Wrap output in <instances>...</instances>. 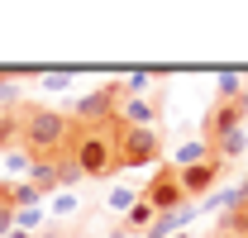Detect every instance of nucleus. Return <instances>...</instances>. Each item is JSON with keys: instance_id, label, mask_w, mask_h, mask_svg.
I'll return each instance as SVG.
<instances>
[{"instance_id": "nucleus-2", "label": "nucleus", "mask_w": 248, "mask_h": 238, "mask_svg": "<svg viewBox=\"0 0 248 238\" xmlns=\"http://www.w3.org/2000/svg\"><path fill=\"white\" fill-rule=\"evenodd\" d=\"M72 162H77L81 177H91V181L115 177V172H120V157H115V124H95V129H81V124H77Z\"/></svg>"}, {"instance_id": "nucleus-9", "label": "nucleus", "mask_w": 248, "mask_h": 238, "mask_svg": "<svg viewBox=\"0 0 248 238\" xmlns=\"http://www.w3.org/2000/svg\"><path fill=\"white\" fill-rule=\"evenodd\" d=\"M153 219H157V209H153V205H143V200H134V205H129V219L120 224V234H139V229H148Z\"/></svg>"}, {"instance_id": "nucleus-5", "label": "nucleus", "mask_w": 248, "mask_h": 238, "mask_svg": "<svg viewBox=\"0 0 248 238\" xmlns=\"http://www.w3.org/2000/svg\"><path fill=\"white\" fill-rule=\"evenodd\" d=\"M139 200H143V205H153L157 214H177V209L186 205V191H182V172H177L172 162H162V167L153 172V181H148V186L139 191Z\"/></svg>"}, {"instance_id": "nucleus-8", "label": "nucleus", "mask_w": 248, "mask_h": 238, "mask_svg": "<svg viewBox=\"0 0 248 238\" xmlns=\"http://www.w3.org/2000/svg\"><path fill=\"white\" fill-rule=\"evenodd\" d=\"M215 238H248V195H239L234 205L224 209V219H219Z\"/></svg>"}, {"instance_id": "nucleus-13", "label": "nucleus", "mask_w": 248, "mask_h": 238, "mask_svg": "<svg viewBox=\"0 0 248 238\" xmlns=\"http://www.w3.org/2000/svg\"><path fill=\"white\" fill-rule=\"evenodd\" d=\"M177 238H186V234H177Z\"/></svg>"}, {"instance_id": "nucleus-4", "label": "nucleus", "mask_w": 248, "mask_h": 238, "mask_svg": "<svg viewBox=\"0 0 248 238\" xmlns=\"http://www.w3.org/2000/svg\"><path fill=\"white\" fill-rule=\"evenodd\" d=\"M124 90L129 86H120V81H110V86H100V90H91V95H81L77 100V124L81 129H95V124H115L120 119V110H124Z\"/></svg>"}, {"instance_id": "nucleus-6", "label": "nucleus", "mask_w": 248, "mask_h": 238, "mask_svg": "<svg viewBox=\"0 0 248 238\" xmlns=\"http://www.w3.org/2000/svg\"><path fill=\"white\" fill-rule=\"evenodd\" d=\"M224 157H205V162H191V167H177L182 172V191H186V200H196V195H210V186H219V177H224Z\"/></svg>"}, {"instance_id": "nucleus-7", "label": "nucleus", "mask_w": 248, "mask_h": 238, "mask_svg": "<svg viewBox=\"0 0 248 238\" xmlns=\"http://www.w3.org/2000/svg\"><path fill=\"white\" fill-rule=\"evenodd\" d=\"M244 105L239 100H215V110L205 115V143H219V138H229V134H239L244 129Z\"/></svg>"}, {"instance_id": "nucleus-10", "label": "nucleus", "mask_w": 248, "mask_h": 238, "mask_svg": "<svg viewBox=\"0 0 248 238\" xmlns=\"http://www.w3.org/2000/svg\"><path fill=\"white\" fill-rule=\"evenodd\" d=\"M210 152H215V157H224V162L244 157V129H239V134H229V138H219V143H210Z\"/></svg>"}, {"instance_id": "nucleus-1", "label": "nucleus", "mask_w": 248, "mask_h": 238, "mask_svg": "<svg viewBox=\"0 0 248 238\" xmlns=\"http://www.w3.org/2000/svg\"><path fill=\"white\" fill-rule=\"evenodd\" d=\"M72 138H77V119L67 110H43V105H19V148L33 162H58L72 157Z\"/></svg>"}, {"instance_id": "nucleus-12", "label": "nucleus", "mask_w": 248, "mask_h": 238, "mask_svg": "<svg viewBox=\"0 0 248 238\" xmlns=\"http://www.w3.org/2000/svg\"><path fill=\"white\" fill-rule=\"evenodd\" d=\"M244 195H248V186H244Z\"/></svg>"}, {"instance_id": "nucleus-3", "label": "nucleus", "mask_w": 248, "mask_h": 238, "mask_svg": "<svg viewBox=\"0 0 248 238\" xmlns=\"http://www.w3.org/2000/svg\"><path fill=\"white\" fill-rule=\"evenodd\" d=\"M115 157H120V172L129 167H153L162 157V134L157 129H124L115 119Z\"/></svg>"}, {"instance_id": "nucleus-11", "label": "nucleus", "mask_w": 248, "mask_h": 238, "mask_svg": "<svg viewBox=\"0 0 248 238\" xmlns=\"http://www.w3.org/2000/svg\"><path fill=\"white\" fill-rule=\"evenodd\" d=\"M239 105H244V115H248V86H244V95H239Z\"/></svg>"}]
</instances>
